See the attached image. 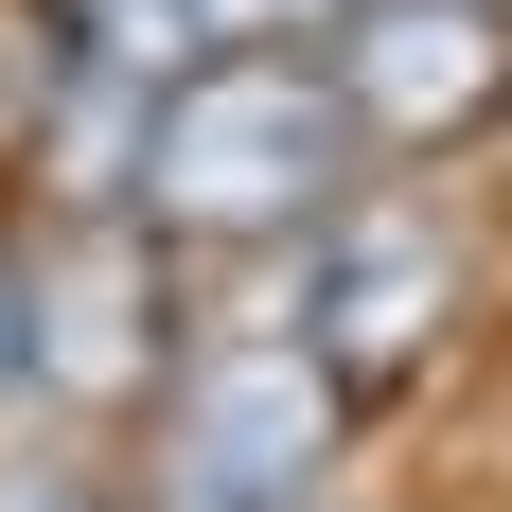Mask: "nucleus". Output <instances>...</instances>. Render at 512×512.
Instances as JSON below:
<instances>
[{"label":"nucleus","mask_w":512,"mask_h":512,"mask_svg":"<svg viewBox=\"0 0 512 512\" xmlns=\"http://www.w3.org/2000/svg\"><path fill=\"white\" fill-rule=\"evenodd\" d=\"M354 195V106L318 53H195L177 89H142V230L159 248H283L336 230Z\"/></svg>","instance_id":"1"},{"label":"nucleus","mask_w":512,"mask_h":512,"mask_svg":"<svg viewBox=\"0 0 512 512\" xmlns=\"http://www.w3.org/2000/svg\"><path fill=\"white\" fill-rule=\"evenodd\" d=\"M354 389L318 371V336H195L159 389V512H318Z\"/></svg>","instance_id":"2"},{"label":"nucleus","mask_w":512,"mask_h":512,"mask_svg":"<svg viewBox=\"0 0 512 512\" xmlns=\"http://www.w3.org/2000/svg\"><path fill=\"white\" fill-rule=\"evenodd\" d=\"M159 230L142 212H53L36 248H18V371H36L53 407H142L177 389V301H159Z\"/></svg>","instance_id":"3"},{"label":"nucleus","mask_w":512,"mask_h":512,"mask_svg":"<svg viewBox=\"0 0 512 512\" xmlns=\"http://www.w3.org/2000/svg\"><path fill=\"white\" fill-rule=\"evenodd\" d=\"M301 336H318V371H336L354 407L424 389L442 336H460V230L424 195H336V230H318V265H301Z\"/></svg>","instance_id":"4"},{"label":"nucleus","mask_w":512,"mask_h":512,"mask_svg":"<svg viewBox=\"0 0 512 512\" xmlns=\"http://www.w3.org/2000/svg\"><path fill=\"white\" fill-rule=\"evenodd\" d=\"M318 71L354 106V159H460L512 124V0H354Z\"/></svg>","instance_id":"5"},{"label":"nucleus","mask_w":512,"mask_h":512,"mask_svg":"<svg viewBox=\"0 0 512 512\" xmlns=\"http://www.w3.org/2000/svg\"><path fill=\"white\" fill-rule=\"evenodd\" d=\"M53 36H71V71H106V89H177L212 53L195 0H53Z\"/></svg>","instance_id":"6"},{"label":"nucleus","mask_w":512,"mask_h":512,"mask_svg":"<svg viewBox=\"0 0 512 512\" xmlns=\"http://www.w3.org/2000/svg\"><path fill=\"white\" fill-rule=\"evenodd\" d=\"M212 18V53H301V36H336L354 0H195Z\"/></svg>","instance_id":"7"},{"label":"nucleus","mask_w":512,"mask_h":512,"mask_svg":"<svg viewBox=\"0 0 512 512\" xmlns=\"http://www.w3.org/2000/svg\"><path fill=\"white\" fill-rule=\"evenodd\" d=\"M0 512H106V477L71 442H0Z\"/></svg>","instance_id":"8"},{"label":"nucleus","mask_w":512,"mask_h":512,"mask_svg":"<svg viewBox=\"0 0 512 512\" xmlns=\"http://www.w3.org/2000/svg\"><path fill=\"white\" fill-rule=\"evenodd\" d=\"M0 389H18V265H0Z\"/></svg>","instance_id":"9"}]
</instances>
